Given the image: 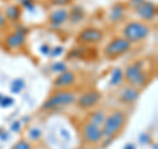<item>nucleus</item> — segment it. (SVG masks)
<instances>
[{
    "label": "nucleus",
    "mask_w": 158,
    "mask_h": 149,
    "mask_svg": "<svg viewBox=\"0 0 158 149\" xmlns=\"http://www.w3.org/2000/svg\"><path fill=\"white\" fill-rule=\"evenodd\" d=\"M69 17V11L66 8H57L49 15L48 21L50 28H61L63 24L67 21Z\"/></svg>",
    "instance_id": "12"
},
{
    "label": "nucleus",
    "mask_w": 158,
    "mask_h": 149,
    "mask_svg": "<svg viewBox=\"0 0 158 149\" xmlns=\"http://www.w3.org/2000/svg\"><path fill=\"white\" fill-rule=\"evenodd\" d=\"M41 135H42V132H41V130H40V128H37V127H32L31 130H29V132H28V137L31 138L32 141L38 140V138L41 137Z\"/></svg>",
    "instance_id": "22"
},
{
    "label": "nucleus",
    "mask_w": 158,
    "mask_h": 149,
    "mask_svg": "<svg viewBox=\"0 0 158 149\" xmlns=\"http://www.w3.org/2000/svg\"><path fill=\"white\" fill-rule=\"evenodd\" d=\"M152 29L144 21H129L125 24V27L123 28V36L127 41H129L131 44L133 42H140L142 40H145L150 34Z\"/></svg>",
    "instance_id": "4"
},
{
    "label": "nucleus",
    "mask_w": 158,
    "mask_h": 149,
    "mask_svg": "<svg viewBox=\"0 0 158 149\" xmlns=\"http://www.w3.org/2000/svg\"><path fill=\"white\" fill-rule=\"evenodd\" d=\"M21 123L20 121H15V123H12V126H11V130L13 131V132H20V130H21Z\"/></svg>",
    "instance_id": "29"
},
{
    "label": "nucleus",
    "mask_w": 158,
    "mask_h": 149,
    "mask_svg": "<svg viewBox=\"0 0 158 149\" xmlns=\"http://www.w3.org/2000/svg\"><path fill=\"white\" fill-rule=\"evenodd\" d=\"M52 70H53L54 73L61 74V73H63V71L67 70V66H66L65 62H56V63H53V65H52Z\"/></svg>",
    "instance_id": "24"
},
{
    "label": "nucleus",
    "mask_w": 158,
    "mask_h": 149,
    "mask_svg": "<svg viewBox=\"0 0 158 149\" xmlns=\"http://www.w3.org/2000/svg\"><path fill=\"white\" fill-rule=\"evenodd\" d=\"M75 82H77V74L73 73L71 70H66L56 77V79L53 81V86L57 90H69L75 84Z\"/></svg>",
    "instance_id": "11"
},
{
    "label": "nucleus",
    "mask_w": 158,
    "mask_h": 149,
    "mask_svg": "<svg viewBox=\"0 0 158 149\" xmlns=\"http://www.w3.org/2000/svg\"><path fill=\"white\" fill-rule=\"evenodd\" d=\"M102 92L96 90V88H91V90H87L86 92H83L81 96L77 98L75 104L78 106L79 110L82 111H90L92 108H95L99 102L102 100Z\"/></svg>",
    "instance_id": "8"
},
{
    "label": "nucleus",
    "mask_w": 158,
    "mask_h": 149,
    "mask_svg": "<svg viewBox=\"0 0 158 149\" xmlns=\"http://www.w3.org/2000/svg\"><path fill=\"white\" fill-rule=\"evenodd\" d=\"M13 104V99L9 96H2L0 99V106L2 107H11Z\"/></svg>",
    "instance_id": "26"
},
{
    "label": "nucleus",
    "mask_w": 158,
    "mask_h": 149,
    "mask_svg": "<svg viewBox=\"0 0 158 149\" xmlns=\"http://www.w3.org/2000/svg\"><path fill=\"white\" fill-rule=\"evenodd\" d=\"M150 138H149V135H146V133H144V135H140V143L141 144H146L149 143Z\"/></svg>",
    "instance_id": "32"
},
{
    "label": "nucleus",
    "mask_w": 158,
    "mask_h": 149,
    "mask_svg": "<svg viewBox=\"0 0 158 149\" xmlns=\"http://www.w3.org/2000/svg\"><path fill=\"white\" fill-rule=\"evenodd\" d=\"M136 13L137 16L141 19V21H152V20H154L156 16H157V6L156 3L153 2H149V0H145V2H142L140 6H138L136 9Z\"/></svg>",
    "instance_id": "10"
},
{
    "label": "nucleus",
    "mask_w": 158,
    "mask_h": 149,
    "mask_svg": "<svg viewBox=\"0 0 158 149\" xmlns=\"http://www.w3.org/2000/svg\"><path fill=\"white\" fill-rule=\"evenodd\" d=\"M75 149H88V148H86V147H79V148H75Z\"/></svg>",
    "instance_id": "35"
},
{
    "label": "nucleus",
    "mask_w": 158,
    "mask_h": 149,
    "mask_svg": "<svg viewBox=\"0 0 158 149\" xmlns=\"http://www.w3.org/2000/svg\"><path fill=\"white\" fill-rule=\"evenodd\" d=\"M0 137H2L3 141H6V140H8V133L4 130H0Z\"/></svg>",
    "instance_id": "33"
},
{
    "label": "nucleus",
    "mask_w": 158,
    "mask_h": 149,
    "mask_svg": "<svg viewBox=\"0 0 158 149\" xmlns=\"http://www.w3.org/2000/svg\"><path fill=\"white\" fill-rule=\"evenodd\" d=\"M125 12H127L125 4L121 2H117L111 7L110 13H108V19H110V21H112L113 24H117L124 19Z\"/></svg>",
    "instance_id": "14"
},
{
    "label": "nucleus",
    "mask_w": 158,
    "mask_h": 149,
    "mask_svg": "<svg viewBox=\"0 0 158 149\" xmlns=\"http://www.w3.org/2000/svg\"><path fill=\"white\" fill-rule=\"evenodd\" d=\"M40 50H41L42 54H45V56H48V54H50V48H49L48 44H45V45H42L41 48H40Z\"/></svg>",
    "instance_id": "31"
},
{
    "label": "nucleus",
    "mask_w": 158,
    "mask_h": 149,
    "mask_svg": "<svg viewBox=\"0 0 158 149\" xmlns=\"http://www.w3.org/2000/svg\"><path fill=\"white\" fill-rule=\"evenodd\" d=\"M17 4L21 8H27L28 11H32V9L34 8V6H36V0H17Z\"/></svg>",
    "instance_id": "23"
},
{
    "label": "nucleus",
    "mask_w": 158,
    "mask_h": 149,
    "mask_svg": "<svg viewBox=\"0 0 158 149\" xmlns=\"http://www.w3.org/2000/svg\"><path fill=\"white\" fill-rule=\"evenodd\" d=\"M127 121H128V116L123 110L111 111L108 115H106L104 123H103V126H102L103 136L108 137V138L115 137L117 133H120L124 130Z\"/></svg>",
    "instance_id": "2"
},
{
    "label": "nucleus",
    "mask_w": 158,
    "mask_h": 149,
    "mask_svg": "<svg viewBox=\"0 0 158 149\" xmlns=\"http://www.w3.org/2000/svg\"><path fill=\"white\" fill-rule=\"evenodd\" d=\"M74 2V0H50V4L52 6H56V7H66V6H70V4Z\"/></svg>",
    "instance_id": "25"
},
{
    "label": "nucleus",
    "mask_w": 158,
    "mask_h": 149,
    "mask_svg": "<svg viewBox=\"0 0 158 149\" xmlns=\"http://www.w3.org/2000/svg\"><path fill=\"white\" fill-rule=\"evenodd\" d=\"M81 135H82L83 143L88 144V145H96V144H99L104 138L102 127L94 126V124L87 121L81 127Z\"/></svg>",
    "instance_id": "9"
},
{
    "label": "nucleus",
    "mask_w": 158,
    "mask_h": 149,
    "mask_svg": "<svg viewBox=\"0 0 158 149\" xmlns=\"http://www.w3.org/2000/svg\"><path fill=\"white\" fill-rule=\"evenodd\" d=\"M124 71V81L136 88H142L145 87L148 82H149V75L144 69V62L142 61H135L129 63Z\"/></svg>",
    "instance_id": "3"
},
{
    "label": "nucleus",
    "mask_w": 158,
    "mask_h": 149,
    "mask_svg": "<svg viewBox=\"0 0 158 149\" xmlns=\"http://www.w3.org/2000/svg\"><path fill=\"white\" fill-rule=\"evenodd\" d=\"M7 19H6V16H4V13L2 12V11H0V29H3L4 27H6L7 25Z\"/></svg>",
    "instance_id": "28"
},
{
    "label": "nucleus",
    "mask_w": 158,
    "mask_h": 149,
    "mask_svg": "<svg viewBox=\"0 0 158 149\" xmlns=\"http://www.w3.org/2000/svg\"><path fill=\"white\" fill-rule=\"evenodd\" d=\"M124 149H136V147L133 145V144H127V145L124 147Z\"/></svg>",
    "instance_id": "34"
},
{
    "label": "nucleus",
    "mask_w": 158,
    "mask_h": 149,
    "mask_svg": "<svg viewBox=\"0 0 158 149\" xmlns=\"http://www.w3.org/2000/svg\"><path fill=\"white\" fill-rule=\"evenodd\" d=\"M104 119H106V112L104 111L103 110H94L87 115L86 121L94 124V126L102 127L103 123H104Z\"/></svg>",
    "instance_id": "18"
},
{
    "label": "nucleus",
    "mask_w": 158,
    "mask_h": 149,
    "mask_svg": "<svg viewBox=\"0 0 158 149\" xmlns=\"http://www.w3.org/2000/svg\"><path fill=\"white\" fill-rule=\"evenodd\" d=\"M4 16H6L7 21L9 23H17L20 19H21V15H23V8L19 6V4H11L6 8V11L3 12Z\"/></svg>",
    "instance_id": "15"
},
{
    "label": "nucleus",
    "mask_w": 158,
    "mask_h": 149,
    "mask_svg": "<svg viewBox=\"0 0 158 149\" xmlns=\"http://www.w3.org/2000/svg\"><path fill=\"white\" fill-rule=\"evenodd\" d=\"M11 149H33V148H32V144L28 140H25V138H20L19 141H16L13 144Z\"/></svg>",
    "instance_id": "21"
},
{
    "label": "nucleus",
    "mask_w": 158,
    "mask_h": 149,
    "mask_svg": "<svg viewBox=\"0 0 158 149\" xmlns=\"http://www.w3.org/2000/svg\"><path fill=\"white\" fill-rule=\"evenodd\" d=\"M27 36H28V29L24 27H17L13 32L7 34L6 38L3 41V46L6 50L8 52H16L20 50L27 41Z\"/></svg>",
    "instance_id": "7"
},
{
    "label": "nucleus",
    "mask_w": 158,
    "mask_h": 149,
    "mask_svg": "<svg viewBox=\"0 0 158 149\" xmlns=\"http://www.w3.org/2000/svg\"><path fill=\"white\" fill-rule=\"evenodd\" d=\"M132 44L127 41L124 37H115L107 44L103 49V54L108 59H116L118 57L124 56L127 52H129Z\"/></svg>",
    "instance_id": "5"
},
{
    "label": "nucleus",
    "mask_w": 158,
    "mask_h": 149,
    "mask_svg": "<svg viewBox=\"0 0 158 149\" xmlns=\"http://www.w3.org/2000/svg\"><path fill=\"white\" fill-rule=\"evenodd\" d=\"M77 100L75 92L71 90H57L50 94L45 102L42 103L41 110L42 111H57L61 108H66L69 106H73Z\"/></svg>",
    "instance_id": "1"
},
{
    "label": "nucleus",
    "mask_w": 158,
    "mask_h": 149,
    "mask_svg": "<svg viewBox=\"0 0 158 149\" xmlns=\"http://www.w3.org/2000/svg\"><path fill=\"white\" fill-rule=\"evenodd\" d=\"M24 87H25L24 79L17 78V79H15V81L12 82V84H11V91L13 94H19V92H21V90H24Z\"/></svg>",
    "instance_id": "20"
},
{
    "label": "nucleus",
    "mask_w": 158,
    "mask_h": 149,
    "mask_svg": "<svg viewBox=\"0 0 158 149\" xmlns=\"http://www.w3.org/2000/svg\"><path fill=\"white\" fill-rule=\"evenodd\" d=\"M86 17V12L85 9L79 6H74L70 11H69V17L67 20L70 21L73 25H75V24H79L81 21H83V19Z\"/></svg>",
    "instance_id": "17"
},
{
    "label": "nucleus",
    "mask_w": 158,
    "mask_h": 149,
    "mask_svg": "<svg viewBox=\"0 0 158 149\" xmlns=\"http://www.w3.org/2000/svg\"><path fill=\"white\" fill-rule=\"evenodd\" d=\"M91 52H94L91 48L78 45V46H75L74 49H71V50L69 52L67 58H70V59H88L90 58L88 54H90Z\"/></svg>",
    "instance_id": "16"
},
{
    "label": "nucleus",
    "mask_w": 158,
    "mask_h": 149,
    "mask_svg": "<svg viewBox=\"0 0 158 149\" xmlns=\"http://www.w3.org/2000/svg\"><path fill=\"white\" fill-rule=\"evenodd\" d=\"M63 53V48L62 46H56L53 49V50L50 52V56L52 57H57V56H61V54Z\"/></svg>",
    "instance_id": "27"
},
{
    "label": "nucleus",
    "mask_w": 158,
    "mask_h": 149,
    "mask_svg": "<svg viewBox=\"0 0 158 149\" xmlns=\"http://www.w3.org/2000/svg\"><path fill=\"white\" fill-rule=\"evenodd\" d=\"M104 38V31L98 27H86L83 28L81 32L77 34L75 41L78 45H83V46H91L95 45V44H99L103 41Z\"/></svg>",
    "instance_id": "6"
},
{
    "label": "nucleus",
    "mask_w": 158,
    "mask_h": 149,
    "mask_svg": "<svg viewBox=\"0 0 158 149\" xmlns=\"http://www.w3.org/2000/svg\"><path fill=\"white\" fill-rule=\"evenodd\" d=\"M124 81V71L120 67H115L111 71V77H110V86L116 87Z\"/></svg>",
    "instance_id": "19"
},
{
    "label": "nucleus",
    "mask_w": 158,
    "mask_h": 149,
    "mask_svg": "<svg viewBox=\"0 0 158 149\" xmlns=\"http://www.w3.org/2000/svg\"><path fill=\"white\" fill-rule=\"evenodd\" d=\"M138 96H140V90L133 86H127L125 88H123V91L118 94L117 100L121 104H133Z\"/></svg>",
    "instance_id": "13"
},
{
    "label": "nucleus",
    "mask_w": 158,
    "mask_h": 149,
    "mask_svg": "<svg viewBox=\"0 0 158 149\" xmlns=\"http://www.w3.org/2000/svg\"><path fill=\"white\" fill-rule=\"evenodd\" d=\"M142 2H145V0H129V6H131L132 8H135V9H136Z\"/></svg>",
    "instance_id": "30"
}]
</instances>
